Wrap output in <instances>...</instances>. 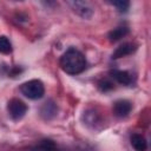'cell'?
<instances>
[{"label":"cell","instance_id":"6da1fadb","mask_svg":"<svg viewBox=\"0 0 151 151\" xmlns=\"http://www.w3.org/2000/svg\"><path fill=\"white\" fill-rule=\"evenodd\" d=\"M60 67L64 72L76 76L81 73L86 67L85 55L77 48L70 47L60 58Z\"/></svg>","mask_w":151,"mask_h":151},{"label":"cell","instance_id":"7a4b0ae2","mask_svg":"<svg viewBox=\"0 0 151 151\" xmlns=\"http://www.w3.org/2000/svg\"><path fill=\"white\" fill-rule=\"evenodd\" d=\"M20 92L28 99L37 100L40 99L45 93V87L41 80L39 79H32L26 83H24L20 86Z\"/></svg>","mask_w":151,"mask_h":151},{"label":"cell","instance_id":"3957f363","mask_svg":"<svg viewBox=\"0 0 151 151\" xmlns=\"http://www.w3.org/2000/svg\"><path fill=\"white\" fill-rule=\"evenodd\" d=\"M7 111L13 120H20L27 112V105L22 100L13 98L7 104Z\"/></svg>","mask_w":151,"mask_h":151},{"label":"cell","instance_id":"277c9868","mask_svg":"<svg viewBox=\"0 0 151 151\" xmlns=\"http://www.w3.org/2000/svg\"><path fill=\"white\" fill-rule=\"evenodd\" d=\"M67 4L73 9L74 13H77L79 17H81L84 19H90L94 13L93 6L87 1H78V0H76V1H68Z\"/></svg>","mask_w":151,"mask_h":151},{"label":"cell","instance_id":"5b68a950","mask_svg":"<svg viewBox=\"0 0 151 151\" xmlns=\"http://www.w3.org/2000/svg\"><path fill=\"white\" fill-rule=\"evenodd\" d=\"M81 119L86 126H88L93 130H97L98 127H100L103 125V117L94 109H87L86 111H84Z\"/></svg>","mask_w":151,"mask_h":151},{"label":"cell","instance_id":"8992f818","mask_svg":"<svg viewBox=\"0 0 151 151\" xmlns=\"http://www.w3.org/2000/svg\"><path fill=\"white\" fill-rule=\"evenodd\" d=\"M132 110V104L131 101L126 100V99H119L117 100L114 104H113V107H112V111H113V114L118 118H124L126 117Z\"/></svg>","mask_w":151,"mask_h":151},{"label":"cell","instance_id":"52a82bcc","mask_svg":"<svg viewBox=\"0 0 151 151\" xmlns=\"http://www.w3.org/2000/svg\"><path fill=\"white\" fill-rule=\"evenodd\" d=\"M57 112H58V107L53 100H47L40 107V116L45 120H50V119L54 118L57 116Z\"/></svg>","mask_w":151,"mask_h":151},{"label":"cell","instance_id":"ba28073f","mask_svg":"<svg viewBox=\"0 0 151 151\" xmlns=\"http://www.w3.org/2000/svg\"><path fill=\"white\" fill-rule=\"evenodd\" d=\"M136 50H137V46L134 44H132V42H124V44H122L119 47H117L114 50V52L112 53V59H119V58L130 55Z\"/></svg>","mask_w":151,"mask_h":151},{"label":"cell","instance_id":"9c48e42d","mask_svg":"<svg viewBox=\"0 0 151 151\" xmlns=\"http://www.w3.org/2000/svg\"><path fill=\"white\" fill-rule=\"evenodd\" d=\"M110 76L112 79H114L117 83L122 84V85H131L133 79L131 73H129L127 71H122V70H111L110 71Z\"/></svg>","mask_w":151,"mask_h":151},{"label":"cell","instance_id":"30bf717a","mask_svg":"<svg viewBox=\"0 0 151 151\" xmlns=\"http://www.w3.org/2000/svg\"><path fill=\"white\" fill-rule=\"evenodd\" d=\"M28 151H60V150L58 149V146L53 140L44 139L39 142L37 145H34L32 149H29Z\"/></svg>","mask_w":151,"mask_h":151},{"label":"cell","instance_id":"8fae6325","mask_svg":"<svg viewBox=\"0 0 151 151\" xmlns=\"http://www.w3.org/2000/svg\"><path fill=\"white\" fill-rule=\"evenodd\" d=\"M129 32H130L129 27H126V26H119V27H116L112 31H110L109 34H107V38H109L110 41H118L122 38L126 37L129 34Z\"/></svg>","mask_w":151,"mask_h":151},{"label":"cell","instance_id":"7c38bea8","mask_svg":"<svg viewBox=\"0 0 151 151\" xmlns=\"http://www.w3.org/2000/svg\"><path fill=\"white\" fill-rule=\"evenodd\" d=\"M131 145L136 151H146L147 149L146 139L139 133H134L131 136Z\"/></svg>","mask_w":151,"mask_h":151},{"label":"cell","instance_id":"4fadbf2b","mask_svg":"<svg viewBox=\"0 0 151 151\" xmlns=\"http://www.w3.org/2000/svg\"><path fill=\"white\" fill-rule=\"evenodd\" d=\"M11 52H12V44L9 39L5 35H1L0 37V53L9 54Z\"/></svg>","mask_w":151,"mask_h":151},{"label":"cell","instance_id":"5bb4252c","mask_svg":"<svg viewBox=\"0 0 151 151\" xmlns=\"http://www.w3.org/2000/svg\"><path fill=\"white\" fill-rule=\"evenodd\" d=\"M111 4H112V5L118 9V12H120V13L126 12V11L129 9V7H130V2H129V1H125V0H116V1H112Z\"/></svg>","mask_w":151,"mask_h":151},{"label":"cell","instance_id":"9a60e30c","mask_svg":"<svg viewBox=\"0 0 151 151\" xmlns=\"http://www.w3.org/2000/svg\"><path fill=\"white\" fill-rule=\"evenodd\" d=\"M113 87H114V86H113V83L110 81V80H107V79H103V80H100V81L98 83V88H99L101 92H109V91H111Z\"/></svg>","mask_w":151,"mask_h":151}]
</instances>
